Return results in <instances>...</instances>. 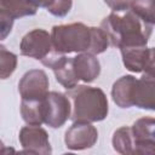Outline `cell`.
Returning <instances> with one entry per match:
<instances>
[{
    "label": "cell",
    "mask_w": 155,
    "mask_h": 155,
    "mask_svg": "<svg viewBox=\"0 0 155 155\" xmlns=\"http://www.w3.org/2000/svg\"><path fill=\"white\" fill-rule=\"evenodd\" d=\"M53 48L61 53L88 52L98 54L110 45L102 28L87 27L84 23L54 25L51 31Z\"/></svg>",
    "instance_id": "6da1fadb"
},
{
    "label": "cell",
    "mask_w": 155,
    "mask_h": 155,
    "mask_svg": "<svg viewBox=\"0 0 155 155\" xmlns=\"http://www.w3.org/2000/svg\"><path fill=\"white\" fill-rule=\"evenodd\" d=\"M151 25L131 8L122 17L113 12L101 23V28L107 34L110 45L120 48L147 46L153 30Z\"/></svg>",
    "instance_id": "7a4b0ae2"
},
{
    "label": "cell",
    "mask_w": 155,
    "mask_h": 155,
    "mask_svg": "<svg viewBox=\"0 0 155 155\" xmlns=\"http://www.w3.org/2000/svg\"><path fill=\"white\" fill-rule=\"evenodd\" d=\"M67 96L74 103V110L70 116L73 121L96 122L107 117L108 99L101 88L85 85L75 86L68 90Z\"/></svg>",
    "instance_id": "3957f363"
},
{
    "label": "cell",
    "mask_w": 155,
    "mask_h": 155,
    "mask_svg": "<svg viewBox=\"0 0 155 155\" xmlns=\"http://www.w3.org/2000/svg\"><path fill=\"white\" fill-rule=\"evenodd\" d=\"M70 102L67 94L48 92L44 101V122L52 128H58L70 117Z\"/></svg>",
    "instance_id": "277c9868"
},
{
    "label": "cell",
    "mask_w": 155,
    "mask_h": 155,
    "mask_svg": "<svg viewBox=\"0 0 155 155\" xmlns=\"http://www.w3.org/2000/svg\"><path fill=\"white\" fill-rule=\"evenodd\" d=\"M41 63L53 70L56 80L64 88L70 90L78 85L79 79L75 74L73 58H68L64 53L54 50L47 57L41 59Z\"/></svg>",
    "instance_id": "5b68a950"
},
{
    "label": "cell",
    "mask_w": 155,
    "mask_h": 155,
    "mask_svg": "<svg viewBox=\"0 0 155 155\" xmlns=\"http://www.w3.org/2000/svg\"><path fill=\"white\" fill-rule=\"evenodd\" d=\"M52 38L44 29H34L27 33L21 41V53L23 56L34 58V59H44L52 52Z\"/></svg>",
    "instance_id": "8992f818"
},
{
    "label": "cell",
    "mask_w": 155,
    "mask_h": 155,
    "mask_svg": "<svg viewBox=\"0 0 155 155\" xmlns=\"http://www.w3.org/2000/svg\"><path fill=\"white\" fill-rule=\"evenodd\" d=\"M98 139V131L91 122L74 121L70 128L65 132L64 142L70 150H84L92 148Z\"/></svg>",
    "instance_id": "52a82bcc"
},
{
    "label": "cell",
    "mask_w": 155,
    "mask_h": 155,
    "mask_svg": "<svg viewBox=\"0 0 155 155\" xmlns=\"http://www.w3.org/2000/svg\"><path fill=\"white\" fill-rule=\"evenodd\" d=\"M19 142L23 148V153L48 155L52 153L47 132L36 125H29L21 130Z\"/></svg>",
    "instance_id": "ba28073f"
},
{
    "label": "cell",
    "mask_w": 155,
    "mask_h": 155,
    "mask_svg": "<svg viewBox=\"0 0 155 155\" xmlns=\"http://www.w3.org/2000/svg\"><path fill=\"white\" fill-rule=\"evenodd\" d=\"M22 99L45 98L48 93V78L44 70L33 69L27 71L18 84Z\"/></svg>",
    "instance_id": "9c48e42d"
},
{
    "label": "cell",
    "mask_w": 155,
    "mask_h": 155,
    "mask_svg": "<svg viewBox=\"0 0 155 155\" xmlns=\"http://www.w3.org/2000/svg\"><path fill=\"white\" fill-rule=\"evenodd\" d=\"M132 101L138 108L155 110V74L144 73L136 80Z\"/></svg>",
    "instance_id": "30bf717a"
},
{
    "label": "cell",
    "mask_w": 155,
    "mask_h": 155,
    "mask_svg": "<svg viewBox=\"0 0 155 155\" xmlns=\"http://www.w3.org/2000/svg\"><path fill=\"white\" fill-rule=\"evenodd\" d=\"M75 74L84 82H92L101 73V65L94 54L85 52L73 58Z\"/></svg>",
    "instance_id": "8fae6325"
},
{
    "label": "cell",
    "mask_w": 155,
    "mask_h": 155,
    "mask_svg": "<svg viewBox=\"0 0 155 155\" xmlns=\"http://www.w3.org/2000/svg\"><path fill=\"white\" fill-rule=\"evenodd\" d=\"M120 50L126 69L133 73H140L144 70L149 58L150 48L147 46H130L121 47Z\"/></svg>",
    "instance_id": "7c38bea8"
},
{
    "label": "cell",
    "mask_w": 155,
    "mask_h": 155,
    "mask_svg": "<svg viewBox=\"0 0 155 155\" xmlns=\"http://www.w3.org/2000/svg\"><path fill=\"white\" fill-rule=\"evenodd\" d=\"M136 78L132 75H125L120 78L113 85L111 97L116 105L120 108H130L133 105L132 96H133V87L136 84Z\"/></svg>",
    "instance_id": "4fadbf2b"
},
{
    "label": "cell",
    "mask_w": 155,
    "mask_h": 155,
    "mask_svg": "<svg viewBox=\"0 0 155 155\" xmlns=\"http://www.w3.org/2000/svg\"><path fill=\"white\" fill-rule=\"evenodd\" d=\"M44 101L45 98L22 99L21 114L28 125L40 126L44 124Z\"/></svg>",
    "instance_id": "5bb4252c"
},
{
    "label": "cell",
    "mask_w": 155,
    "mask_h": 155,
    "mask_svg": "<svg viewBox=\"0 0 155 155\" xmlns=\"http://www.w3.org/2000/svg\"><path fill=\"white\" fill-rule=\"evenodd\" d=\"M113 148L116 153L122 155L134 154V136L132 132V127L124 126L114 132Z\"/></svg>",
    "instance_id": "9a60e30c"
},
{
    "label": "cell",
    "mask_w": 155,
    "mask_h": 155,
    "mask_svg": "<svg viewBox=\"0 0 155 155\" xmlns=\"http://www.w3.org/2000/svg\"><path fill=\"white\" fill-rule=\"evenodd\" d=\"M36 7L30 5L27 0H1L0 12L6 13L12 19L24 16H33L36 13Z\"/></svg>",
    "instance_id": "2e32d148"
},
{
    "label": "cell",
    "mask_w": 155,
    "mask_h": 155,
    "mask_svg": "<svg viewBox=\"0 0 155 155\" xmlns=\"http://www.w3.org/2000/svg\"><path fill=\"white\" fill-rule=\"evenodd\" d=\"M132 132L136 139H155V117L138 119L132 126Z\"/></svg>",
    "instance_id": "e0dca14e"
},
{
    "label": "cell",
    "mask_w": 155,
    "mask_h": 155,
    "mask_svg": "<svg viewBox=\"0 0 155 155\" xmlns=\"http://www.w3.org/2000/svg\"><path fill=\"white\" fill-rule=\"evenodd\" d=\"M131 10L150 24H155V0H132Z\"/></svg>",
    "instance_id": "ac0fdd59"
},
{
    "label": "cell",
    "mask_w": 155,
    "mask_h": 155,
    "mask_svg": "<svg viewBox=\"0 0 155 155\" xmlns=\"http://www.w3.org/2000/svg\"><path fill=\"white\" fill-rule=\"evenodd\" d=\"M0 70H1V79H6L11 75L17 64V57L12 52H8L4 46L0 47Z\"/></svg>",
    "instance_id": "d6986e66"
},
{
    "label": "cell",
    "mask_w": 155,
    "mask_h": 155,
    "mask_svg": "<svg viewBox=\"0 0 155 155\" xmlns=\"http://www.w3.org/2000/svg\"><path fill=\"white\" fill-rule=\"evenodd\" d=\"M71 0H54L53 4L47 8V11L57 17H64L71 8Z\"/></svg>",
    "instance_id": "ffe728a7"
},
{
    "label": "cell",
    "mask_w": 155,
    "mask_h": 155,
    "mask_svg": "<svg viewBox=\"0 0 155 155\" xmlns=\"http://www.w3.org/2000/svg\"><path fill=\"white\" fill-rule=\"evenodd\" d=\"M134 154H143V155L155 154V139H136L134 138Z\"/></svg>",
    "instance_id": "44dd1931"
},
{
    "label": "cell",
    "mask_w": 155,
    "mask_h": 155,
    "mask_svg": "<svg viewBox=\"0 0 155 155\" xmlns=\"http://www.w3.org/2000/svg\"><path fill=\"white\" fill-rule=\"evenodd\" d=\"M104 2L113 11H125L131 8L132 0H104Z\"/></svg>",
    "instance_id": "7402d4cb"
},
{
    "label": "cell",
    "mask_w": 155,
    "mask_h": 155,
    "mask_svg": "<svg viewBox=\"0 0 155 155\" xmlns=\"http://www.w3.org/2000/svg\"><path fill=\"white\" fill-rule=\"evenodd\" d=\"M144 73L155 74V47H154V48H150L149 58H148L147 65H145V68H144Z\"/></svg>",
    "instance_id": "603a6c76"
},
{
    "label": "cell",
    "mask_w": 155,
    "mask_h": 155,
    "mask_svg": "<svg viewBox=\"0 0 155 155\" xmlns=\"http://www.w3.org/2000/svg\"><path fill=\"white\" fill-rule=\"evenodd\" d=\"M30 5H33L34 7H45V8H48L54 0H27Z\"/></svg>",
    "instance_id": "cb8c5ba5"
}]
</instances>
